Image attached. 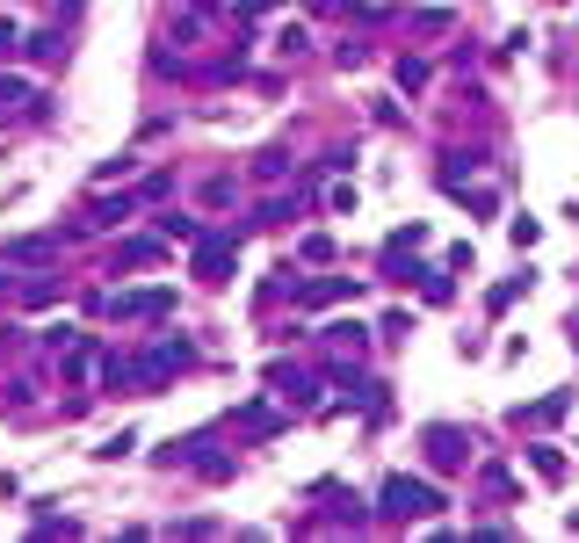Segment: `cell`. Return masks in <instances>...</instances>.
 <instances>
[{
	"label": "cell",
	"mask_w": 579,
	"mask_h": 543,
	"mask_svg": "<svg viewBox=\"0 0 579 543\" xmlns=\"http://www.w3.org/2000/svg\"><path fill=\"white\" fill-rule=\"evenodd\" d=\"M355 297V276H326V283H297V305H341Z\"/></svg>",
	"instance_id": "obj_9"
},
{
	"label": "cell",
	"mask_w": 579,
	"mask_h": 543,
	"mask_svg": "<svg viewBox=\"0 0 579 543\" xmlns=\"http://www.w3.org/2000/svg\"><path fill=\"white\" fill-rule=\"evenodd\" d=\"M15 51H22V29H15L8 15H0V58H15Z\"/></svg>",
	"instance_id": "obj_23"
},
{
	"label": "cell",
	"mask_w": 579,
	"mask_h": 543,
	"mask_svg": "<svg viewBox=\"0 0 579 543\" xmlns=\"http://www.w3.org/2000/svg\"><path fill=\"white\" fill-rule=\"evenodd\" d=\"M203 203H210V210H225V203H232V181H225V174H210V181H203Z\"/></svg>",
	"instance_id": "obj_15"
},
{
	"label": "cell",
	"mask_w": 579,
	"mask_h": 543,
	"mask_svg": "<svg viewBox=\"0 0 579 543\" xmlns=\"http://www.w3.org/2000/svg\"><path fill=\"white\" fill-rule=\"evenodd\" d=\"M0 261H15V268H51V261H58V239H51V232L8 239V247H0Z\"/></svg>",
	"instance_id": "obj_5"
},
{
	"label": "cell",
	"mask_w": 579,
	"mask_h": 543,
	"mask_svg": "<svg viewBox=\"0 0 579 543\" xmlns=\"http://www.w3.org/2000/svg\"><path fill=\"white\" fill-rule=\"evenodd\" d=\"M109 319H116V326H152V319H174V290H167V283L116 290V297H109Z\"/></svg>",
	"instance_id": "obj_2"
},
{
	"label": "cell",
	"mask_w": 579,
	"mask_h": 543,
	"mask_svg": "<svg viewBox=\"0 0 579 543\" xmlns=\"http://www.w3.org/2000/svg\"><path fill=\"white\" fill-rule=\"evenodd\" d=\"M239 428H254V435H268V428H276V413H268V406H247V413H239Z\"/></svg>",
	"instance_id": "obj_19"
},
{
	"label": "cell",
	"mask_w": 579,
	"mask_h": 543,
	"mask_svg": "<svg viewBox=\"0 0 579 543\" xmlns=\"http://www.w3.org/2000/svg\"><path fill=\"white\" fill-rule=\"evenodd\" d=\"M304 44H312V37H304V29H297V22H283V29H276V51H283V58H297Z\"/></svg>",
	"instance_id": "obj_14"
},
{
	"label": "cell",
	"mask_w": 579,
	"mask_h": 543,
	"mask_svg": "<svg viewBox=\"0 0 579 543\" xmlns=\"http://www.w3.org/2000/svg\"><path fill=\"white\" fill-rule=\"evenodd\" d=\"M232 268H239L232 232H196V276H203V283H225Z\"/></svg>",
	"instance_id": "obj_3"
},
{
	"label": "cell",
	"mask_w": 579,
	"mask_h": 543,
	"mask_svg": "<svg viewBox=\"0 0 579 543\" xmlns=\"http://www.w3.org/2000/svg\"><path fill=\"white\" fill-rule=\"evenodd\" d=\"M283 167H290V153H261V167H254V174H261V181H283Z\"/></svg>",
	"instance_id": "obj_22"
},
{
	"label": "cell",
	"mask_w": 579,
	"mask_h": 543,
	"mask_svg": "<svg viewBox=\"0 0 579 543\" xmlns=\"http://www.w3.org/2000/svg\"><path fill=\"white\" fill-rule=\"evenodd\" d=\"M203 8H218V0H203Z\"/></svg>",
	"instance_id": "obj_25"
},
{
	"label": "cell",
	"mask_w": 579,
	"mask_h": 543,
	"mask_svg": "<svg viewBox=\"0 0 579 543\" xmlns=\"http://www.w3.org/2000/svg\"><path fill=\"white\" fill-rule=\"evenodd\" d=\"M131 203H138V196H95V203H87V225H95V232H116V225L131 218Z\"/></svg>",
	"instance_id": "obj_8"
},
{
	"label": "cell",
	"mask_w": 579,
	"mask_h": 543,
	"mask_svg": "<svg viewBox=\"0 0 579 543\" xmlns=\"http://www.w3.org/2000/svg\"><path fill=\"white\" fill-rule=\"evenodd\" d=\"M297 254H304V261H333V239H326V232H312V239H304Z\"/></svg>",
	"instance_id": "obj_20"
},
{
	"label": "cell",
	"mask_w": 579,
	"mask_h": 543,
	"mask_svg": "<svg viewBox=\"0 0 579 543\" xmlns=\"http://www.w3.org/2000/svg\"><path fill=\"white\" fill-rule=\"evenodd\" d=\"M377 507H384L391 522H428V515H442L449 500L428 486V478H406V471H391L384 486H377Z\"/></svg>",
	"instance_id": "obj_1"
},
{
	"label": "cell",
	"mask_w": 579,
	"mask_h": 543,
	"mask_svg": "<svg viewBox=\"0 0 579 543\" xmlns=\"http://www.w3.org/2000/svg\"><path fill=\"white\" fill-rule=\"evenodd\" d=\"M29 58H58V29H37V37H22Z\"/></svg>",
	"instance_id": "obj_18"
},
{
	"label": "cell",
	"mask_w": 579,
	"mask_h": 543,
	"mask_svg": "<svg viewBox=\"0 0 579 543\" xmlns=\"http://www.w3.org/2000/svg\"><path fill=\"white\" fill-rule=\"evenodd\" d=\"M399 87L420 95V87H428V58H399Z\"/></svg>",
	"instance_id": "obj_13"
},
{
	"label": "cell",
	"mask_w": 579,
	"mask_h": 543,
	"mask_svg": "<svg viewBox=\"0 0 579 543\" xmlns=\"http://www.w3.org/2000/svg\"><path fill=\"white\" fill-rule=\"evenodd\" d=\"M413 29H420V37H442L449 15H442V8H420V15H413Z\"/></svg>",
	"instance_id": "obj_17"
},
{
	"label": "cell",
	"mask_w": 579,
	"mask_h": 543,
	"mask_svg": "<svg viewBox=\"0 0 579 543\" xmlns=\"http://www.w3.org/2000/svg\"><path fill=\"white\" fill-rule=\"evenodd\" d=\"M189 341H160V348H145L138 355V384H160V377H174V370H189Z\"/></svg>",
	"instance_id": "obj_4"
},
{
	"label": "cell",
	"mask_w": 579,
	"mask_h": 543,
	"mask_svg": "<svg viewBox=\"0 0 579 543\" xmlns=\"http://www.w3.org/2000/svg\"><path fill=\"white\" fill-rule=\"evenodd\" d=\"M326 341H333V348H355V355H362V326H348V319H341V326H326Z\"/></svg>",
	"instance_id": "obj_16"
},
{
	"label": "cell",
	"mask_w": 579,
	"mask_h": 543,
	"mask_svg": "<svg viewBox=\"0 0 579 543\" xmlns=\"http://www.w3.org/2000/svg\"><path fill=\"white\" fill-rule=\"evenodd\" d=\"M529 464H536V478H551V486H558V478H565V457H558L551 442H536V449H529Z\"/></svg>",
	"instance_id": "obj_11"
},
{
	"label": "cell",
	"mask_w": 579,
	"mask_h": 543,
	"mask_svg": "<svg viewBox=\"0 0 579 543\" xmlns=\"http://www.w3.org/2000/svg\"><path fill=\"white\" fill-rule=\"evenodd\" d=\"M268 384H276V399H290V406H312V399H319V384L304 377V370H290V362H276V370H268Z\"/></svg>",
	"instance_id": "obj_7"
},
{
	"label": "cell",
	"mask_w": 579,
	"mask_h": 543,
	"mask_svg": "<svg viewBox=\"0 0 579 543\" xmlns=\"http://www.w3.org/2000/svg\"><path fill=\"white\" fill-rule=\"evenodd\" d=\"M167 37H181V44H196V37H203V15H196V8H181V15L167 22Z\"/></svg>",
	"instance_id": "obj_12"
},
{
	"label": "cell",
	"mask_w": 579,
	"mask_h": 543,
	"mask_svg": "<svg viewBox=\"0 0 579 543\" xmlns=\"http://www.w3.org/2000/svg\"><path fill=\"white\" fill-rule=\"evenodd\" d=\"M160 261V239H124V247H116V268H152Z\"/></svg>",
	"instance_id": "obj_10"
},
{
	"label": "cell",
	"mask_w": 579,
	"mask_h": 543,
	"mask_svg": "<svg viewBox=\"0 0 579 543\" xmlns=\"http://www.w3.org/2000/svg\"><path fill=\"white\" fill-rule=\"evenodd\" d=\"M572 341H579V334H572Z\"/></svg>",
	"instance_id": "obj_26"
},
{
	"label": "cell",
	"mask_w": 579,
	"mask_h": 543,
	"mask_svg": "<svg viewBox=\"0 0 579 543\" xmlns=\"http://www.w3.org/2000/svg\"><path fill=\"white\" fill-rule=\"evenodd\" d=\"M283 8V0H239V15H247V22H261V15H276Z\"/></svg>",
	"instance_id": "obj_24"
},
{
	"label": "cell",
	"mask_w": 579,
	"mask_h": 543,
	"mask_svg": "<svg viewBox=\"0 0 579 543\" xmlns=\"http://www.w3.org/2000/svg\"><path fill=\"white\" fill-rule=\"evenodd\" d=\"M420 442H428V464H435V471H456V464L471 457V435H456V428H428Z\"/></svg>",
	"instance_id": "obj_6"
},
{
	"label": "cell",
	"mask_w": 579,
	"mask_h": 543,
	"mask_svg": "<svg viewBox=\"0 0 579 543\" xmlns=\"http://www.w3.org/2000/svg\"><path fill=\"white\" fill-rule=\"evenodd\" d=\"M522 290H529V276H514V283H500V290H493V312H507V305H514V297H522Z\"/></svg>",
	"instance_id": "obj_21"
}]
</instances>
